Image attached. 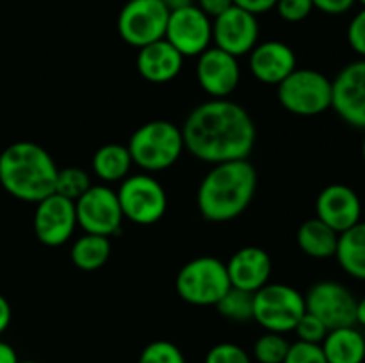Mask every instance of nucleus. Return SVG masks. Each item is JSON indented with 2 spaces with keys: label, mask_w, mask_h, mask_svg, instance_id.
Wrapping results in <instances>:
<instances>
[{
  "label": "nucleus",
  "mask_w": 365,
  "mask_h": 363,
  "mask_svg": "<svg viewBox=\"0 0 365 363\" xmlns=\"http://www.w3.org/2000/svg\"><path fill=\"white\" fill-rule=\"evenodd\" d=\"M182 135L192 157L221 164L248 159L257 141V128L242 105L228 98H210L187 114Z\"/></svg>",
  "instance_id": "nucleus-1"
},
{
  "label": "nucleus",
  "mask_w": 365,
  "mask_h": 363,
  "mask_svg": "<svg viewBox=\"0 0 365 363\" xmlns=\"http://www.w3.org/2000/svg\"><path fill=\"white\" fill-rule=\"evenodd\" d=\"M257 169L248 159L212 164L196 192L203 219L227 223L241 216L255 198Z\"/></svg>",
  "instance_id": "nucleus-2"
},
{
  "label": "nucleus",
  "mask_w": 365,
  "mask_h": 363,
  "mask_svg": "<svg viewBox=\"0 0 365 363\" xmlns=\"http://www.w3.org/2000/svg\"><path fill=\"white\" fill-rule=\"evenodd\" d=\"M56 160L38 142L16 141L0 153V185L20 201L39 203L56 192Z\"/></svg>",
  "instance_id": "nucleus-3"
},
{
  "label": "nucleus",
  "mask_w": 365,
  "mask_h": 363,
  "mask_svg": "<svg viewBox=\"0 0 365 363\" xmlns=\"http://www.w3.org/2000/svg\"><path fill=\"white\" fill-rule=\"evenodd\" d=\"M132 162L145 173L170 169L185 149L184 135L178 125L166 120H153L141 125L127 144Z\"/></svg>",
  "instance_id": "nucleus-4"
},
{
  "label": "nucleus",
  "mask_w": 365,
  "mask_h": 363,
  "mask_svg": "<svg viewBox=\"0 0 365 363\" xmlns=\"http://www.w3.org/2000/svg\"><path fill=\"white\" fill-rule=\"evenodd\" d=\"M227 263L216 256H198L177 274L175 288L182 301L195 306H216L230 288Z\"/></svg>",
  "instance_id": "nucleus-5"
},
{
  "label": "nucleus",
  "mask_w": 365,
  "mask_h": 363,
  "mask_svg": "<svg viewBox=\"0 0 365 363\" xmlns=\"http://www.w3.org/2000/svg\"><path fill=\"white\" fill-rule=\"evenodd\" d=\"M277 88L278 102L294 116H319L331 107V80L312 68H296Z\"/></svg>",
  "instance_id": "nucleus-6"
},
{
  "label": "nucleus",
  "mask_w": 365,
  "mask_h": 363,
  "mask_svg": "<svg viewBox=\"0 0 365 363\" xmlns=\"http://www.w3.org/2000/svg\"><path fill=\"white\" fill-rule=\"evenodd\" d=\"M305 312V295L291 285L267 283L253 294V320L266 331L291 333Z\"/></svg>",
  "instance_id": "nucleus-7"
},
{
  "label": "nucleus",
  "mask_w": 365,
  "mask_h": 363,
  "mask_svg": "<svg viewBox=\"0 0 365 363\" xmlns=\"http://www.w3.org/2000/svg\"><path fill=\"white\" fill-rule=\"evenodd\" d=\"M125 219L141 226L159 223L168 210V194L152 173L128 174L116 191Z\"/></svg>",
  "instance_id": "nucleus-8"
},
{
  "label": "nucleus",
  "mask_w": 365,
  "mask_h": 363,
  "mask_svg": "<svg viewBox=\"0 0 365 363\" xmlns=\"http://www.w3.org/2000/svg\"><path fill=\"white\" fill-rule=\"evenodd\" d=\"M170 9L160 0H128L118 14V34L127 45L143 46L164 39Z\"/></svg>",
  "instance_id": "nucleus-9"
},
{
  "label": "nucleus",
  "mask_w": 365,
  "mask_h": 363,
  "mask_svg": "<svg viewBox=\"0 0 365 363\" xmlns=\"http://www.w3.org/2000/svg\"><path fill=\"white\" fill-rule=\"evenodd\" d=\"M75 214L77 226H81L84 233L103 235L109 238L120 233L125 219L116 191L106 184L91 185L75 201Z\"/></svg>",
  "instance_id": "nucleus-10"
},
{
  "label": "nucleus",
  "mask_w": 365,
  "mask_h": 363,
  "mask_svg": "<svg viewBox=\"0 0 365 363\" xmlns=\"http://www.w3.org/2000/svg\"><path fill=\"white\" fill-rule=\"evenodd\" d=\"M356 301L346 285L334 280L317 281L305 294L307 312L323 320L328 330L355 326Z\"/></svg>",
  "instance_id": "nucleus-11"
},
{
  "label": "nucleus",
  "mask_w": 365,
  "mask_h": 363,
  "mask_svg": "<svg viewBox=\"0 0 365 363\" xmlns=\"http://www.w3.org/2000/svg\"><path fill=\"white\" fill-rule=\"evenodd\" d=\"M164 39L173 45L184 59L198 57L212 43V20L195 4L170 11Z\"/></svg>",
  "instance_id": "nucleus-12"
},
{
  "label": "nucleus",
  "mask_w": 365,
  "mask_h": 363,
  "mask_svg": "<svg viewBox=\"0 0 365 363\" xmlns=\"http://www.w3.org/2000/svg\"><path fill=\"white\" fill-rule=\"evenodd\" d=\"M331 109L349 127L365 130V59L346 64L331 80Z\"/></svg>",
  "instance_id": "nucleus-13"
},
{
  "label": "nucleus",
  "mask_w": 365,
  "mask_h": 363,
  "mask_svg": "<svg viewBox=\"0 0 365 363\" xmlns=\"http://www.w3.org/2000/svg\"><path fill=\"white\" fill-rule=\"evenodd\" d=\"M259 20L242 7L232 6L212 20L214 46L234 57L248 56L259 43Z\"/></svg>",
  "instance_id": "nucleus-14"
},
{
  "label": "nucleus",
  "mask_w": 365,
  "mask_h": 363,
  "mask_svg": "<svg viewBox=\"0 0 365 363\" xmlns=\"http://www.w3.org/2000/svg\"><path fill=\"white\" fill-rule=\"evenodd\" d=\"M34 233L41 244L48 248L66 244L77 228L75 201L61 194H50L39 203L34 210Z\"/></svg>",
  "instance_id": "nucleus-15"
},
{
  "label": "nucleus",
  "mask_w": 365,
  "mask_h": 363,
  "mask_svg": "<svg viewBox=\"0 0 365 363\" xmlns=\"http://www.w3.org/2000/svg\"><path fill=\"white\" fill-rule=\"evenodd\" d=\"M196 78L210 98H228L241 82V66L237 57L217 46H209L198 56Z\"/></svg>",
  "instance_id": "nucleus-16"
},
{
  "label": "nucleus",
  "mask_w": 365,
  "mask_h": 363,
  "mask_svg": "<svg viewBox=\"0 0 365 363\" xmlns=\"http://www.w3.org/2000/svg\"><path fill=\"white\" fill-rule=\"evenodd\" d=\"M316 217L334 228L337 233H342L360 223L362 201L349 185L330 184L317 196Z\"/></svg>",
  "instance_id": "nucleus-17"
},
{
  "label": "nucleus",
  "mask_w": 365,
  "mask_h": 363,
  "mask_svg": "<svg viewBox=\"0 0 365 363\" xmlns=\"http://www.w3.org/2000/svg\"><path fill=\"white\" fill-rule=\"evenodd\" d=\"M248 56L250 71L262 84L278 85L298 68L294 50L278 39L257 43Z\"/></svg>",
  "instance_id": "nucleus-18"
},
{
  "label": "nucleus",
  "mask_w": 365,
  "mask_h": 363,
  "mask_svg": "<svg viewBox=\"0 0 365 363\" xmlns=\"http://www.w3.org/2000/svg\"><path fill=\"white\" fill-rule=\"evenodd\" d=\"M271 270L273 263L269 253L257 246L237 249L227 262V273L232 287L252 294L269 283Z\"/></svg>",
  "instance_id": "nucleus-19"
},
{
  "label": "nucleus",
  "mask_w": 365,
  "mask_h": 363,
  "mask_svg": "<svg viewBox=\"0 0 365 363\" xmlns=\"http://www.w3.org/2000/svg\"><path fill=\"white\" fill-rule=\"evenodd\" d=\"M184 66V57L166 39L139 48L135 68L145 80L153 84H166L178 77Z\"/></svg>",
  "instance_id": "nucleus-20"
},
{
  "label": "nucleus",
  "mask_w": 365,
  "mask_h": 363,
  "mask_svg": "<svg viewBox=\"0 0 365 363\" xmlns=\"http://www.w3.org/2000/svg\"><path fill=\"white\" fill-rule=\"evenodd\" d=\"M321 349L328 363H364L365 337L356 326L335 327L328 331Z\"/></svg>",
  "instance_id": "nucleus-21"
},
{
  "label": "nucleus",
  "mask_w": 365,
  "mask_h": 363,
  "mask_svg": "<svg viewBox=\"0 0 365 363\" xmlns=\"http://www.w3.org/2000/svg\"><path fill=\"white\" fill-rule=\"evenodd\" d=\"M296 241H298L299 249H302L307 256L324 260L335 256L339 233L334 228L324 224L321 219L312 217V219H307L305 223L298 228Z\"/></svg>",
  "instance_id": "nucleus-22"
},
{
  "label": "nucleus",
  "mask_w": 365,
  "mask_h": 363,
  "mask_svg": "<svg viewBox=\"0 0 365 363\" xmlns=\"http://www.w3.org/2000/svg\"><path fill=\"white\" fill-rule=\"evenodd\" d=\"M335 258L348 276L365 281V223L339 233Z\"/></svg>",
  "instance_id": "nucleus-23"
},
{
  "label": "nucleus",
  "mask_w": 365,
  "mask_h": 363,
  "mask_svg": "<svg viewBox=\"0 0 365 363\" xmlns=\"http://www.w3.org/2000/svg\"><path fill=\"white\" fill-rule=\"evenodd\" d=\"M132 157L127 146L110 142V144L100 146L95 152L91 160L93 173L103 182V184H113V182H121L130 174Z\"/></svg>",
  "instance_id": "nucleus-24"
},
{
  "label": "nucleus",
  "mask_w": 365,
  "mask_h": 363,
  "mask_svg": "<svg viewBox=\"0 0 365 363\" xmlns=\"http://www.w3.org/2000/svg\"><path fill=\"white\" fill-rule=\"evenodd\" d=\"M110 238L103 235L84 233L71 244V262L81 270H98L107 263L110 256Z\"/></svg>",
  "instance_id": "nucleus-25"
},
{
  "label": "nucleus",
  "mask_w": 365,
  "mask_h": 363,
  "mask_svg": "<svg viewBox=\"0 0 365 363\" xmlns=\"http://www.w3.org/2000/svg\"><path fill=\"white\" fill-rule=\"evenodd\" d=\"M217 313L232 322L253 320V294L241 288H228L227 294L216 302Z\"/></svg>",
  "instance_id": "nucleus-26"
},
{
  "label": "nucleus",
  "mask_w": 365,
  "mask_h": 363,
  "mask_svg": "<svg viewBox=\"0 0 365 363\" xmlns=\"http://www.w3.org/2000/svg\"><path fill=\"white\" fill-rule=\"evenodd\" d=\"M91 187V178L84 169L77 166H68L57 169L56 178V194L77 201L88 189Z\"/></svg>",
  "instance_id": "nucleus-27"
},
{
  "label": "nucleus",
  "mask_w": 365,
  "mask_h": 363,
  "mask_svg": "<svg viewBox=\"0 0 365 363\" xmlns=\"http://www.w3.org/2000/svg\"><path fill=\"white\" fill-rule=\"evenodd\" d=\"M289 345L291 344L282 333L266 331L253 344V358L257 363H284Z\"/></svg>",
  "instance_id": "nucleus-28"
},
{
  "label": "nucleus",
  "mask_w": 365,
  "mask_h": 363,
  "mask_svg": "<svg viewBox=\"0 0 365 363\" xmlns=\"http://www.w3.org/2000/svg\"><path fill=\"white\" fill-rule=\"evenodd\" d=\"M138 363H187L184 352L170 340L150 342L139 354Z\"/></svg>",
  "instance_id": "nucleus-29"
},
{
  "label": "nucleus",
  "mask_w": 365,
  "mask_h": 363,
  "mask_svg": "<svg viewBox=\"0 0 365 363\" xmlns=\"http://www.w3.org/2000/svg\"><path fill=\"white\" fill-rule=\"evenodd\" d=\"M203 363H253L252 356L237 344L221 342L209 349Z\"/></svg>",
  "instance_id": "nucleus-30"
},
{
  "label": "nucleus",
  "mask_w": 365,
  "mask_h": 363,
  "mask_svg": "<svg viewBox=\"0 0 365 363\" xmlns=\"http://www.w3.org/2000/svg\"><path fill=\"white\" fill-rule=\"evenodd\" d=\"M328 327L324 326V322L321 319H317L312 313L305 312L302 319L298 320L294 327V333L298 337L299 342H307V344H319L324 340V337L328 335Z\"/></svg>",
  "instance_id": "nucleus-31"
},
{
  "label": "nucleus",
  "mask_w": 365,
  "mask_h": 363,
  "mask_svg": "<svg viewBox=\"0 0 365 363\" xmlns=\"http://www.w3.org/2000/svg\"><path fill=\"white\" fill-rule=\"evenodd\" d=\"M284 363H328L319 344H307L296 340L289 345Z\"/></svg>",
  "instance_id": "nucleus-32"
},
{
  "label": "nucleus",
  "mask_w": 365,
  "mask_h": 363,
  "mask_svg": "<svg viewBox=\"0 0 365 363\" xmlns=\"http://www.w3.org/2000/svg\"><path fill=\"white\" fill-rule=\"evenodd\" d=\"M274 9L282 20L289 21V23H298L310 16V13L314 11V4L312 0H277Z\"/></svg>",
  "instance_id": "nucleus-33"
},
{
  "label": "nucleus",
  "mask_w": 365,
  "mask_h": 363,
  "mask_svg": "<svg viewBox=\"0 0 365 363\" xmlns=\"http://www.w3.org/2000/svg\"><path fill=\"white\" fill-rule=\"evenodd\" d=\"M346 36H348V43L353 52L359 53L360 59H365V7L349 21Z\"/></svg>",
  "instance_id": "nucleus-34"
},
{
  "label": "nucleus",
  "mask_w": 365,
  "mask_h": 363,
  "mask_svg": "<svg viewBox=\"0 0 365 363\" xmlns=\"http://www.w3.org/2000/svg\"><path fill=\"white\" fill-rule=\"evenodd\" d=\"M356 0H312L314 9H319L321 13L331 14V16H337V14H344L355 6Z\"/></svg>",
  "instance_id": "nucleus-35"
},
{
  "label": "nucleus",
  "mask_w": 365,
  "mask_h": 363,
  "mask_svg": "<svg viewBox=\"0 0 365 363\" xmlns=\"http://www.w3.org/2000/svg\"><path fill=\"white\" fill-rule=\"evenodd\" d=\"M232 6H234V0H198V7L210 18V20L220 16L221 13L230 9Z\"/></svg>",
  "instance_id": "nucleus-36"
},
{
  "label": "nucleus",
  "mask_w": 365,
  "mask_h": 363,
  "mask_svg": "<svg viewBox=\"0 0 365 363\" xmlns=\"http://www.w3.org/2000/svg\"><path fill=\"white\" fill-rule=\"evenodd\" d=\"M234 6L242 7V9L250 11V13H253L257 16V14H262L274 9L277 0H234Z\"/></svg>",
  "instance_id": "nucleus-37"
},
{
  "label": "nucleus",
  "mask_w": 365,
  "mask_h": 363,
  "mask_svg": "<svg viewBox=\"0 0 365 363\" xmlns=\"http://www.w3.org/2000/svg\"><path fill=\"white\" fill-rule=\"evenodd\" d=\"M11 317H13V313H11L9 301H7V299L0 294V335H2L7 327H9Z\"/></svg>",
  "instance_id": "nucleus-38"
},
{
  "label": "nucleus",
  "mask_w": 365,
  "mask_h": 363,
  "mask_svg": "<svg viewBox=\"0 0 365 363\" xmlns=\"http://www.w3.org/2000/svg\"><path fill=\"white\" fill-rule=\"evenodd\" d=\"M16 351L13 349V345H9L7 342L0 340V363H18Z\"/></svg>",
  "instance_id": "nucleus-39"
},
{
  "label": "nucleus",
  "mask_w": 365,
  "mask_h": 363,
  "mask_svg": "<svg viewBox=\"0 0 365 363\" xmlns=\"http://www.w3.org/2000/svg\"><path fill=\"white\" fill-rule=\"evenodd\" d=\"M355 322L360 324V326L365 327V295L362 299L356 301V315H355Z\"/></svg>",
  "instance_id": "nucleus-40"
},
{
  "label": "nucleus",
  "mask_w": 365,
  "mask_h": 363,
  "mask_svg": "<svg viewBox=\"0 0 365 363\" xmlns=\"http://www.w3.org/2000/svg\"><path fill=\"white\" fill-rule=\"evenodd\" d=\"M160 2H163L170 11H175V9H180V7L191 6L192 0H160Z\"/></svg>",
  "instance_id": "nucleus-41"
},
{
  "label": "nucleus",
  "mask_w": 365,
  "mask_h": 363,
  "mask_svg": "<svg viewBox=\"0 0 365 363\" xmlns=\"http://www.w3.org/2000/svg\"><path fill=\"white\" fill-rule=\"evenodd\" d=\"M362 157H364V162H365V137H364V142H362Z\"/></svg>",
  "instance_id": "nucleus-42"
},
{
  "label": "nucleus",
  "mask_w": 365,
  "mask_h": 363,
  "mask_svg": "<svg viewBox=\"0 0 365 363\" xmlns=\"http://www.w3.org/2000/svg\"><path fill=\"white\" fill-rule=\"evenodd\" d=\"M18 363H38V362H34V359H25V362H18Z\"/></svg>",
  "instance_id": "nucleus-43"
},
{
  "label": "nucleus",
  "mask_w": 365,
  "mask_h": 363,
  "mask_svg": "<svg viewBox=\"0 0 365 363\" xmlns=\"http://www.w3.org/2000/svg\"><path fill=\"white\" fill-rule=\"evenodd\" d=\"M356 2H360V4H362V6L365 7V0H356Z\"/></svg>",
  "instance_id": "nucleus-44"
}]
</instances>
